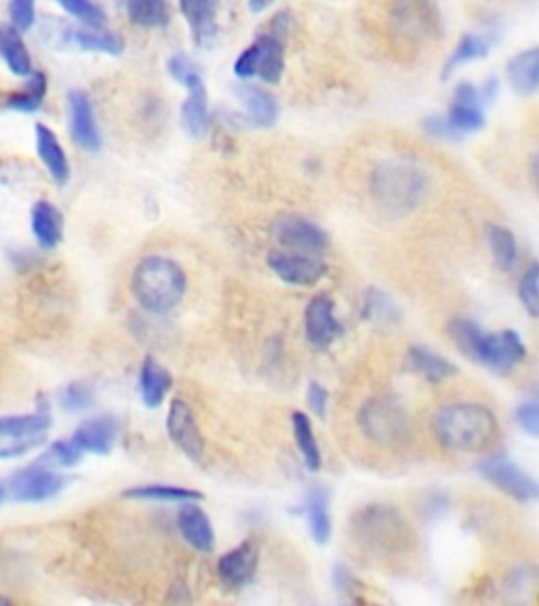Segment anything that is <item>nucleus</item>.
Returning a JSON list of instances; mask_svg holds the SVG:
<instances>
[{
	"label": "nucleus",
	"instance_id": "obj_20",
	"mask_svg": "<svg viewBox=\"0 0 539 606\" xmlns=\"http://www.w3.org/2000/svg\"><path fill=\"white\" fill-rule=\"evenodd\" d=\"M36 152L43 160L49 175L55 179V184L64 186L70 179V160L64 152V146L59 144L57 135L47 125H36Z\"/></svg>",
	"mask_w": 539,
	"mask_h": 606
},
{
	"label": "nucleus",
	"instance_id": "obj_35",
	"mask_svg": "<svg viewBox=\"0 0 539 606\" xmlns=\"http://www.w3.org/2000/svg\"><path fill=\"white\" fill-rule=\"evenodd\" d=\"M72 38H74V43L85 51L121 55L125 49V40L108 30H76L72 34Z\"/></svg>",
	"mask_w": 539,
	"mask_h": 606
},
{
	"label": "nucleus",
	"instance_id": "obj_50",
	"mask_svg": "<svg viewBox=\"0 0 539 606\" xmlns=\"http://www.w3.org/2000/svg\"><path fill=\"white\" fill-rule=\"evenodd\" d=\"M5 497H7V487H5V484H3V482H0V503H3V501H5Z\"/></svg>",
	"mask_w": 539,
	"mask_h": 606
},
{
	"label": "nucleus",
	"instance_id": "obj_36",
	"mask_svg": "<svg viewBox=\"0 0 539 606\" xmlns=\"http://www.w3.org/2000/svg\"><path fill=\"white\" fill-rule=\"evenodd\" d=\"M45 95H47V76L43 72H32L28 87L24 91L9 95L7 106L19 112H36L41 108Z\"/></svg>",
	"mask_w": 539,
	"mask_h": 606
},
{
	"label": "nucleus",
	"instance_id": "obj_32",
	"mask_svg": "<svg viewBox=\"0 0 539 606\" xmlns=\"http://www.w3.org/2000/svg\"><path fill=\"white\" fill-rule=\"evenodd\" d=\"M127 15L142 28H163L171 22V9L163 0H131L127 3Z\"/></svg>",
	"mask_w": 539,
	"mask_h": 606
},
{
	"label": "nucleus",
	"instance_id": "obj_34",
	"mask_svg": "<svg viewBox=\"0 0 539 606\" xmlns=\"http://www.w3.org/2000/svg\"><path fill=\"white\" fill-rule=\"evenodd\" d=\"M487 240H489V247H491L495 264L502 270H512L514 264H516V259H518L514 234L504 226L489 224L487 226Z\"/></svg>",
	"mask_w": 539,
	"mask_h": 606
},
{
	"label": "nucleus",
	"instance_id": "obj_40",
	"mask_svg": "<svg viewBox=\"0 0 539 606\" xmlns=\"http://www.w3.org/2000/svg\"><path fill=\"white\" fill-rule=\"evenodd\" d=\"M169 72L177 83H182L188 89H192L196 85H203V76L188 55H173L169 59Z\"/></svg>",
	"mask_w": 539,
	"mask_h": 606
},
{
	"label": "nucleus",
	"instance_id": "obj_45",
	"mask_svg": "<svg viewBox=\"0 0 539 606\" xmlns=\"http://www.w3.org/2000/svg\"><path fill=\"white\" fill-rule=\"evenodd\" d=\"M257 62H259V55H257V47L253 43L241 55H238V59L234 62V74L238 78L257 76Z\"/></svg>",
	"mask_w": 539,
	"mask_h": 606
},
{
	"label": "nucleus",
	"instance_id": "obj_39",
	"mask_svg": "<svg viewBox=\"0 0 539 606\" xmlns=\"http://www.w3.org/2000/svg\"><path fill=\"white\" fill-rule=\"evenodd\" d=\"M365 318H369V320L390 322V320H398V318H401V314H398L396 306L390 301L388 295H384L382 291H377V289H371V291L367 293Z\"/></svg>",
	"mask_w": 539,
	"mask_h": 606
},
{
	"label": "nucleus",
	"instance_id": "obj_2",
	"mask_svg": "<svg viewBox=\"0 0 539 606\" xmlns=\"http://www.w3.org/2000/svg\"><path fill=\"white\" fill-rule=\"evenodd\" d=\"M430 190L428 171L407 156H396L371 175V192L379 207L392 217H403L422 205Z\"/></svg>",
	"mask_w": 539,
	"mask_h": 606
},
{
	"label": "nucleus",
	"instance_id": "obj_26",
	"mask_svg": "<svg viewBox=\"0 0 539 606\" xmlns=\"http://www.w3.org/2000/svg\"><path fill=\"white\" fill-rule=\"evenodd\" d=\"M407 362H409V369L413 373L422 375L424 379L434 381V383L445 381L447 377L455 375V371H457L445 356L436 354V352H432L424 346L411 348L409 356H407Z\"/></svg>",
	"mask_w": 539,
	"mask_h": 606
},
{
	"label": "nucleus",
	"instance_id": "obj_15",
	"mask_svg": "<svg viewBox=\"0 0 539 606\" xmlns=\"http://www.w3.org/2000/svg\"><path fill=\"white\" fill-rule=\"evenodd\" d=\"M257 562H259L257 543L253 539H247L238 545V548L226 552L217 560V575L228 585V588L238 590L255 577Z\"/></svg>",
	"mask_w": 539,
	"mask_h": 606
},
{
	"label": "nucleus",
	"instance_id": "obj_33",
	"mask_svg": "<svg viewBox=\"0 0 539 606\" xmlns=\"http://www.w3.org/2000/svg\"><path fill=\"white\" fill-rule=\"evenodd\" d=\"M489 53V40L483 38L481 34H464L462 40H459L457 47L453 49V53L449 55L445 70H443V78H449L459 66H464L468 62H476V59H481Z\"/></svg>",
	"mask_w": 539,
	"mask_h": 606
},
{
	"label": "nucleus",
	"instance_id": "obj_29",
	"mask_svg": "<svg viewBox=\"0 0 539 606\" xmlns=\"http://www.w3.org/2000/svg\"><path fill=\"white\" fill-rule=\"evenodd\" d=\"M396 24L398 30L411 38H426L436 26V13L430 5H398L396 7Z\"/></svg>",
	"mask_w": 539,
	"mask_h": 606
},
{
	"label": "nucleus",
	"instance_id": "obj_47",
	"mask_svg": "<svg viewBox=\"0 0 539 606\" xmlns=\"http://www.w3.org/2000/svg\"><path fill=\"white\" fill-rule=\"evenodd\" d=\"M327 404H329V394L323 386H318V383H310L308 388V407L310 411L316 415L325 419L327 417Z\"/></svg>",
	"mask_w": 539,
	"mask_h": 606
},
{
	"label": "nucleus",
	"instance_id": "obj_41",
	"mask_svg": "<svg viewBox=\"0 0 539 606\" xmlns=\"http://www.w3.org/2000/svg\"><path fill=\"white\" fill-rule=\"evenodd\" d=\"M537 274H539L537 264H531L521 280V287H518V297H521L525 310L533 318L539 314V276Z\"/></svg>",
	"mask_w": 539,
	"mask_h": 606
},
{
	"label": "nucleus",
	"instance_id": "obj_4",
	"mask_svg": "<svg viewBox=\"0 0 539 606\" xmlns=\"http://www.w3.org/2000/svg\"><path fill=\"white\" fill-rule=\"evenodd\" d=\"M188 287L182 266L163 255H150L137 264L131 291L135 301L150 314H167L179 306Z\"/></svg>",
	"mask_w": 539,
	"mask_h": 606
},
{
	"label": "nucleus",
	"instance_id": "obj_16",
	"mask_svg": "<svg viewBox=\"0 0 539 606\" xmlns=\"http://www.w3.org/2000/svg\"><path fill=\"white\" fill-rule=\"evenodd\" d=\"M118 438V421L110 415H99L83 421L72 434V442L83 453L108 455Z\"/></svg>",
	"mask_w": 539,
	"mask_h": 606
},
{
	"label": "nucleus",
	"instance_id": "obj_37",
	"mask_svg": "<svg viewBox=\"0 0 539 606\" xmlns=\"http://www.w3.org/2000/svg\"><path fill=\"white\" fill-rule=\"evenodd\" d=\"M59 7L76 17L78 22H83L89 30H104L108 22L106 11L95 3H89V0H62Z\"/></svg>",
	"mask_w": 539,
	"mask_h": 606
},
{
	"label": "nucleus",
	"instance_id": "obj_18",
	"mask_svg": "<svg viewBox=\"0 0 539 606\" xmlns=\"http://www.w3.org/2000/svg\"><path fill=\"white\" fill-rule=\"evenodd\" d=\"M190 24L192 40L198 49H209L217 38V3L211 0H186L179 5Z\"/></svg>",
	"mask_w": 539,
	"mask_h": 606
},
{
	"label": "nucleus",
	"instance_id": "obj_43",
	"mask_svg": "<svg viewBox=\"0 0 539 606\" xmlns=\"http://www.w3.org/2000/svg\"><path fill=\"white\" fill-rule=\"evenodd\" d=\"M9 15H11L13 30L28 32L34 26V19H36L34 3H30V0H13V3L9 5Z\"/></svg>",
	"mask_w": 539,
	"mask_h": 606
},
{
	"label": "nucleus",
	"instance_id": "obj_3",
	"mask_svg": "<svg viewBox=\"0 0 539 606\" xmlns=\"http://www.w3.org/2000/svg\"><path fill=\"white\" fill-rule=\"evenodd\" d=\"M449 333L468 358L495 373H510L527 358V346L516 331L485 333L470 318H453Z\"/></svg>",
	"mask_w": 539,
	"mask_h": 606
},
{
	"label": "nucleus",
	"instance_id": "obj_13",
	"mask_svg": "<svg viewBox=\"0 0 539 606\" xmlns=\"http://www.w3.org/2000/svg\"><path fill=\"white\" fill-rule=\"evenodd\" d=\"M449 125L459 133H474L483 129L485 125V101L478 91L470 83H459L453 95V104L447 114Z\"/></svg>",
	"mask_w": 539,
	"mask_h": 606
},
{
	"label": "nucleus",
	"instance_id": "obj_38",
	"mask_svg": "<svg viewBox=\"0 0 539 606\" xmlns=\"http://www.w3.org/2000/svg\"><path fill=\"white\" fill-rule=\"evenodd\" d=\"M59 402L70 413L85 411L93 404V388L85 381H74L59 394Z\"/></svg>",
	"mask_w": 539,
	"mask_h": 606
},
{
	"label": "nucleus",
	"instance_id": "obj_22",
	"mask_svg": "<svg viewBox=\"0 0 539 606\" xmlns=\"http://www.w3.org/2000/svg\"><path fill=\"white\" fill-rule=\"evenodd\" d=\"M171 388H173L171 373L163 365H158L154 358H146L142 365V373H139V390H142L146 407L150 409L161 407Z\"/></svg>",
	"mask_w": 539,
	"mask_h": 606
},
{
	"label": "nucleus",
	"instance_id": "obj_10",
	"mask_svg": "<svg viewBox=\"0 0 539 606\" xmlns=\"http://www.w3.org/2000/svg\"><path fill=\"white\" fill-rule=\"evenodd\" d=\"M167 432H169L171 440L175 442V447L182 451L188 459H192L194 463H203V459H205L203 436H201V432H198L190 404L184 402L182 398H175L169 404Z\"/></svg>",
	"mask_w": 539,
	"mask_h": 606
},
{
	"label": "nucleus",
	"instance_id": "obj_24",
	"mask_svg": "<svg viewBox=\"0 0 539 606\" xmlns=\"http://www.w3.org/2000/svg\"><path fill=\"white\" fill-rule=\"evenodd\" d=\"M306 516L310 535L318 545H327L331 539L329 493L323 487H312L306 495Z\"/></svg>",
	"mask_w": 539,
	"mask_h": 606
},
{
	"label": "nucleus",
	"instance_id": "obj_48",
	"mask_svg": "<svg viewBox=\"0 0 539 606\" xmlns=\"http://www.w3.org/2000/svg\"><path fill=\"white\" fill-rule=\"evenodd\" d=\"M270 5L268 3H249V9L251 11H264V9H268Z\"/></svg>",
	"mask_w": 539,
	"mask_h": 606
},
{
	"label": "nucleus",
	"instance_id": "obj_6",
	"mask_svg": "<svg viewBox=\"0 0 539 606\" xmlns=\"http://www.w3.org/2000/svg\"><path fill=\"white\" fill-rule=\"evenodd\" d=\"M66 482L68 478L64 474L53 472L51 468L43 466V463H32V466L11 476L7 484V495L22 503H41L62 493Z\"/></svg>",
	"mask_w": 539,
	"mask_h": 606
},
{
	"label": "nucleus",
	"instance_id": "obj_14",
	"mask_svg": "<svg viewBox=\"0 0 539 606\" xmlns=\"http://www.w3.org/2000/svg\"><path fill=\"white\" fill-rule=\"evenodd\" d=\"M68 108H70V127L74 141L87 152H97L102 148V133H99L89 95L78 89L70 91Z\"/></svg>",
	"mask_w": 539,
	"mask_h": 606
},
{
	"label": "nucleus",
	"instance_id": "obj_9",
	"mask_svg": "<svg viewBox=\"0 0 539 606\" xmlns=\"http://www.w3.org/2000/svg\"><path fill=\"white\" fill-rule=\"evenodd\" d=\"M270 270L287 285L312 287L327 274V266L321 257L293 251H272L268 255Z\"/></svg>",
	"mask_w": 539,
	"mask_h": 606
},
{
	"label": "nucleus",
	"instance_id": "obj_44",
	"mask_svg": "<svg viewBox=\"0 0 539 606\" xmlns=\"http://www.w3.org/2000/svg\"><path fill=\"white\" fill-rule=\"evenodd\" d=\"M516 421L518 426H521L529 436H537L539 434V407H537V400H529L525 404H521V407L516 409Z\"/></svg>",
	"mask_w": 539,
	"mask_h": 606
},
{
	"label": "nucleus",
	"instance_id": "obj_30",
	"mask_svg": "<svg viewBox=\"0 0 539 606\" xmlns=\"http://www.w3.org/2000/svg\"><path fill=\"white\" fill-rule=\"evenodd\" d=\"M291 423H293V436H295L297 451H299V455H302L306 468L310 472H318L323 466V455H321V449H318V442L314 438V430H312V423H310L308 415L297 411V413H293Z\"/></svg>",
	"mask_w": 539,
	"mask_h": 606
},
{
	"label": "nucleus",
	"instance_id": "obj_31",
	"mask_svg": "<svg viewBox=\"0 0 539 606\" xmlns=\"http://www.w3.org/2000/svg\"><path fill=\"white\" fill-rule=\"evenodd\" d=\"M125 497L169 503H196L203 499V493L186 487H175V484H144V487H133L125 491Z\"/></svg>",
	"mask_w": 539,
	"mask_h": 606
},
{
	"label": "nucleus",
	"instance_id": "obj_11",
	"mask_svg": "<svg viewBox=\"0 0 539 606\" xmlns=\"http://www.w3.org/2000/svg\"><path fill=\"white\" fill-rule=\"evenodd\" d=\"M306 337L318 350H327L344 333L342 322L335 316V303L329 295H316L306 308L304 316Z\"/></svg>",
	"mask_w": 539,
	"mask_h": 606
},
{
	"label": "nucleus",
	"instance_id": "obj_21",
	"mask_svg": "<svg viewBox=\"0 0 539 606\" xmlns=\"http://www.w3.org/2000/svg\"><path fill=\"white\" fill-rule=\"evenodd\" d=\"M257 47V76L264 80V83L276 85L281 80L285 72V43L283 38H278L274 34H262L255 40Z\"/></svg>",
	"mask_w": 539,
	"mask_h": 606
},
{
	"label": "nucleus",
	"instance_id": "obj_19",
	"mask_svg": "<svg viewBox=\"0 0 539 606\" xmlns=\"http://www.w3.org/2000/svg\"><path fill=\"white\" fill-rule=\"evenodd\" d=\"M32 234L45 251H53L64 236V217L49 200H38L30 213Z\"/></svg>",
	"mask_w": 539,
	"mask_h": 606
},
{
	"label": "nucleus",
	"instance_id": "obj_12",
	"mask_svg": "<svg viewBox=\"0 0 539 606\" xmlns=\"http://www.w3.org/2000/svg\"><path fill=\"white\" fill-rule=\"evenodd\" d=\"M361 426L367 436L382 442L401 440L407 430V417L390 400H375L367 404L361 415Z\"/></svg>",
	"mask_w": 539,
	"mask_h": 606
},
{
	"label": "nucleus",
	"instance_id": "obj_28",
	"mask_svg": "<svg viewBox=\"0 0 539 606\" xmlns=\"http://www.w3.org/2000/svg\"><path fill=\"white\" fill-rule=\"evenodd\" d=\"M188 91L190 95L182 104V125L192 137H203L209 129V101L205 83Z\"/></svg>",
	"mask_w": 539,
	"mask_h": 606
},
{
	"label": "nucleus",
	"instance_id": "obj_5",
	"mask_svg": "<svg viewBox=\"0 0 539 606\" xmlns=\"http://www.w3.org/2000/svg\"><path fill=\"white\" fill-rule=\"evenodd\" d=\"M51 428V413L41 404L34 413L0 417V459L22 457L41 447Z\"/></svg>",
	"mask_w": 539,
	"mask_h": 606
},
{
	"label": "nucleus",
	"instance_id": "obj_27",
	"mask_svg": "<svg viewBox=\"0 0 539 606\" xmlns=\"http://www.w3.org/2000/svg\"><path fill=\"white\" fill-rule=\"evenodd\" d=\"M238 95L243 97V104L247 108V114L253 125L272 127L276 123L278 106H276V99L268 91H264L262 87H255V85H245L238 89Z\"/></svg>",
	"mask_w": 539,
	"mask_h": 606
},
{
	"label": "nucleus",
	"instance_id": "obj_1",
	"mask_svg": "<svg viewBox=\"0 0 539 606\" xmlns=\"http://www.w3.org/2000/svg\"><path fill=\"white\" fill-rule=\"evenodd\" d=\"M438 442L453 453H483L497 438V417L485 404L455 402L438 409L432 419Z\"/></svg>",
	"mask_w": 539,
	"mask_h": 606
},
{
	"label": "nucleus",
	"instance_id": "obj_23",
	"mask_svg": "<svg viewBox=\"0 0 539 606\" xmlns=\"http://www.w3.org/2000/svg\"><path fill=\"white\" fill-rule=\"evenodd\" d=\"M539 49L531 47L508 62V80L518 95H533L539 83Z\"/></svg>",
	"mask_w": 539,
	"mask_h": 606
},
{
	"label": "nucleus",
	"instance_id": "obj_49",
	"mask_svg": "<svg viewBox=\"0 0 539 606\" xmlns=\"http://www.w3.org/2000/svg\"><path fill=\"white\" fill-rule=\"evenodd\" d=\"M0 606H15V602H13V600H9L7 596L0 594Z\"/></svg>",
	"mask_w": 539,
	"mask_h": 606
},
{
	"label": "nucleus",
	"instance_id": "obj_25",
	"mask_svg": "<svg viewBox=\"0 0 539 606\" xmlns=\"http://www.w3.org/2000/svg\"><path fill=\"white\" fill-rule=\"evenodd\" d=\"M0 57L5 59L7 68L15 76H30L34 72L32 57L24 38L11 26H0Z\"/></svg>",
	"mask_w": 539,
	"mask_h": 606
},
{
	"label": "nucleus",
	"instance_id": "obj_17",
	"mask_svg": "<svg viewBox=\"0 0 539 606\" xmlns=\"http://www.w3.org/2000/svg\"><path fill=\"white\" fill-rule=\"evenodd\" d=\"M179 533L192 545L196 552L209 554L215 548L213 524L207 512L196 503H182V510L177 514Z\"/></svg>",
	"mask_w": 539,
	"mask_h": 606
},
{
	"label": "nucleus",
	"instance_id": "obj_46",
	"mask_svg": "<svg viewBox=\"0 0 539 606\" xmlns=\"http://www.w3.org/2000/svg\"><path fill=\"white\" fill-rule=\"evenodd\" d=\"M424 129L428 131V135L438 137V139H447V141H455V139L462 137L449 125L447 116H428L424 120Z\"/></svg>",
	"mask_w": 539,
	"mask_h": 606
},
{
	"label": "nucleus",
	"instance_id": "obj_7",
	"mask_svg": "<svg viewBox=\"0 0 539 606\" xmlns=\"http://www.w3.org/2000/svg\"><path fill=\"white\" fill-rule=\"evenodd\" d=\"M272 234L283 247L291 249L293 253L316 255L323 253L329 247L327 232L312 224L310 219L299 215H287L276 219L272 224Z\"/></svg>",
	"mask_w": 539,
	"mask_h": 606
},
{
	"label": "nucleus",
	"instance_id": "obj_8",
	"mask_svg": "<svg viewBox=\"0 0 539 606\" xmlns=\"http://www.w3.org/2000/svg\"><path fill=\"white\" fill-rule=\"evenodd\" d=\"M481 474L495 487L521 503H533L539 495L537 482L506 457H489L481 463Z\"/></svg>",
	"mask_w": 539,
	"mask_h": 606
},
{
	"label": "nucleus",
	"instance_id": "obj_42",
	"mask_svg": "<svg viewBox=\"0 0 539 606\" xmlns=\"http://www.w3.org/2000/svg\"><path fill=\"white\" fill-rule=\"evenodd\" d=\"M47 459L62 468H74L76 463L83 459V451L78 449L72 440H57L49 447Z\"/></svg>",
	"mask_w": 539,
	"mask_h": 606
}]
</instances>
